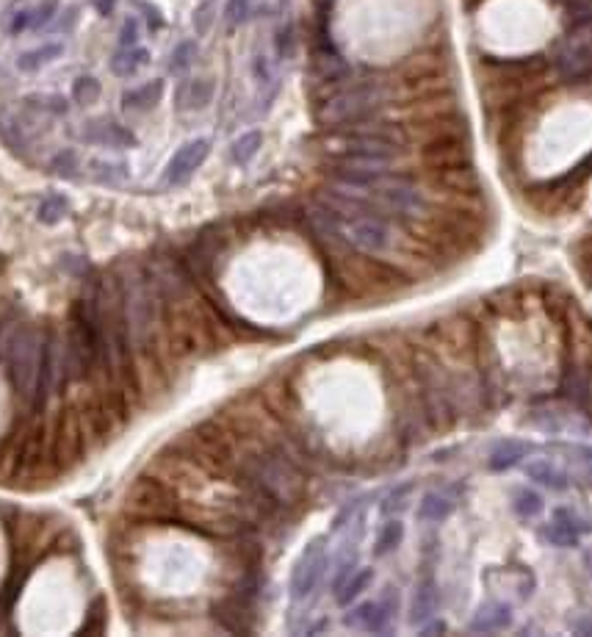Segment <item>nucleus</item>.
<instances>
[{"label":"nucleus","instance_id":"nucleus-45","mask_svg":"<svg viewBox=\"0 0 592 637\" xmlns=\"http://www.w3.org/2000/svg\"><path fill=\"white\" fill-rule=\"evenodd\" d=\"M92 6L97 9V14H103V17H108V14L114 12L117 0H92Z\"/></svg>","mask_w":592,"mask_h":637},{"label":"nucleus","instance_id":"nucleus-11","mask_svg":"<svg viewBox=\"0 0 592 637\" xmlns=\"http://www.w3.org/2000/svg\"><path fill=\"white\" fill-rule=\"evenodd\" d=\"M554 67L562 81L568 84H584L590 78V42H587V25L570 28L565 39L557 45Z\"/></svg>","mask_w":592,"mask_h":637},{"label":"nucleus","instance_id":"nucleus-24","mask_svg":"<svg viewBox=\"0 0 592 637\" xmlns=\"http://www.w3.org/2000/svg\"><path fill=\"white\" fill-rule=\"evenodd\" d=\"M161 97H164V81H161V78H155V81H150V84L125 92V97H122V106L131 111H150L161 103Z\"/></svg>","mask_w":592,"mask_h":637},{"label":"nucleus","instance_id":"nucleus-16","mask_svg":"<svg viewBox=\"0 0 592 637\" xmlns=\"http://www.w3.org/2000/svg\"><path fill=\"white\" fill-rule=\"evenodd\" d=\"M214 618L216 624L233 632V635H249L255 629V610L241 604L236 596H227V599L216 601L214 604Z\"/></svg>","mask_w":592,"mask_h":637},{"label":"nucleus","instance_id":"nucleus-10","mask_svg":"<svg viewBox=\"0 0 592 637\" xmlns=\"http://www.w3.org/2000/svg\"><path fill=\"white\" fill-rule=\"evenodd\" d=\"M424 183L429 189L446 194V200H485V183L474 164L424 169Z\"/></svg>","mask_w":592,"mask_h":637},{"label":"nucleus","instance_id":"nucleus-12","mask_svg":"<svg viewBox=\"0 0 592 637\" xmlns=\"http://www.w3.org/2000/svg\"><path fill=\"white\" fill-rule=\"evenodd\" d=\"M548 73L545 56H526V59H493L485 56L479 61V84H504V81H537Z\"/></svg>","mask_w":592,"mask_h":637},{"label":"nucleus","instance_id":"nucleus-26","mask_svg":"<svg viewBox=\"0 0 592 637\" xmlns=\"http://www.w3.org/2000/svg\"><path fill=\"white\" fill-rule=\"evenodd\" d=\"M150 61V50L139 48V45H133V48H119L117 56L111 59V70L114 75H122V78H128L133 75L139 67H144Z\"/></svg>","mask_w":592,"mask_h":637},{"label":"nucleus","instance_id":"nucleus-31","mask_svg":"<svg viewBox=\"0 0 592 637\" xmlns=\"http://www.w3.org/2000/svg\"><path fill=\"white\" fill-rule=\"evenodd\" d=\"M67 214H70V200L61 197V194H50V197H45V200L39 203V208H36V217H39L42 225H56V222H61Z\"/></svg>","mask_w":592,"mask_h":637},{"label":"nucleus","instance_id":"nucleus-29","mask_svg":"<svg viewBox=\"0 0 592 637\" xmlns=\"http://www.w3.org/2000/svg\"><path fill=\"white\" fill-rule=\"evenodd\" d=\"M526 474H529L534 482H540V485H545V488H551V491H565V488L570 485V480L562 474V471H557L554 466H548V463H543V460L529 463V466H526Z\"/></svg>","mask_w":592,"mask_h":637},{"label":"nucleus","instance_id":"nucleus-37","mask_svg":"<svg viewBox=\"0 0 592 637\" xmlns=\"http://www.w3.org/2000/svg\"><path fill=\"white\" fill-rule=\"evenodd\" d=\"M197 56V45L194 42H180L175 53H172V59H169V70L172 73H186L191 67V61Z\"/></svg>","mask_w":592,"mask_h":637},{"label":"nucleus","instance_id":"nucleus-17","mask_svg":"<svg viewBox=\"0 0 592 637\" xmlns=\"http://www.w3.org/2000/svg\"><path fill=\"white\" fill-rule=\"evenodd\" d=\"M393 613H396V596L391 601V590H388V596L382 601H366L355 613L346 615V626H363L366 632H382Z\"/></svg>","mask_w":592,"mask_h":637},{"label":"nucleus","instance_id":"nucleus-25","mask_svg":"<svg viewBox=\"0 0 592 637\" xmlns=\"http://www.w3.org/2000/svg\"><path fill=\"white\" fill-rule=\"evenodd\" d=\"M532 452V446L523 444V441H504L493 449V455L487 460L490 471H510L512 466H518L523 457Z\"/></svg>","mask_w":592,"mask_h":637},{"label":"nucleus","instance_id":"nucleus-42","mask_svg":"<svg viewBox=\"0 0 592 637\" xmlns=\"http://www.w3.org/2000/svg\"><path fill=\"white\" fill-rule=\"evenodd\" d=\"M92 167H95V181L100 183H117L119 178L128 175L125 167H114V164H103V161H95Z\"/></svg>","mask_w":592,"mask_h":637},{"label":"nucleus","instance_id":"nucleus-21","mask_svg":"<svg viewBox=\"0 0 592 637\" xmlns=\"http://www.w3.org/2000/svg\"><path fill=\"white\" fill-rule=\"evenodd\" d=\"M83 139H86V142H95V145H106V147L136 145V136H133L128 128L117 125V122H89V125H86V131H83Z\"/></svg>","mask_w":592,"mask_h":637},{"label":"nucleus","instance_id":"nucleus-3","mask_svg":"<svg viewBox=\"0 0 592 637\" xmlns=\"http://www.w3.org/2000/svg\"><path fill=\"white\" fill-rule=\"evenodd\" d=\"M42 349H45V330L17 319L0 322V361L9 369V380L17 397L31 410L42 369Z\"/></svg>","mask_w":592,"mask_h":637},{"label":"nucleus","instance_id":"nucleus-44","mask_svg":"<svg viewBox=\"0 0 592 637\" xmlns=\"http://www.w3.org/2000/svg\"><path fill=\"white\" fill-rule=\"evenodd\" d=\"M139 42V23L128 17L125 23H122V31H119V48H133Z\"/></svg>","mask_w":592,"mask_h":637},{"label":"nucleus","instance_id":"nucleus-27","mask_svg":"<svg viewBox=\"0 0 592 637\" xmlns=\"http://www.w3.org/2000/svg\"><path fill=\"white\" fill-rule=\"evenodd\" d=\"M451 513H454V502H451L449 496H443V493H427L424 502L418 505V513H415V516L421 518V521L440 524V521H446Z\"/></svg>","mask_w":592,"mask_h":637},{"label":"nucleus","instance_id":"nucleus-20","mask_svg":"<svg viewBox=\"0 0 592 637\" xmlns=\"http://www.w3.org/2000/svg\"><path fill=\"white\" fill-rule=\"evenodd\" d=\"M559 394L568 399L573 408H579L581 413L587 410V399H590V383H587V372L570 361L562 369V380H559Z\"/></svg>","mask_w":592,"mask_h":637},{"label":"nucleus","instance_id":"nucleus-41","mask_svg":"<svg viewBox=\"0 0 592 637\" xmlns=\"http://www.w3.org/2000/svg\"><path fill=\"white\" fill-rule=\"evenodd\" d=\"M103 610H106L103 599L92 604V610H89V621L81 626V635H89V632H103V629H106V618H103Z\"/></svg>","mask_w":592,"mask_h":637},{"label":"nucleus","instance_id":"nucleus-14","mask_svg":"<svg viewBox=\"0 0 592 637\" xmlns=\"http://www.w3.org/2000/svg\"><path fill=\"white\" fill-rule=\"evenodd\" d=\"M208 153H211V142L208 139H194L189 145H183L175 156L169 158L164 175H161V183L164 186H183L205 164Z\"/></svg>","mask_w":592,"mask_h":637},{"label":"nucleus","instance_id":"nucleus-8","mask_svg":"<svg viewBox=\"0 0 592 637\" xmlns=\"http://www.w3.org/2000/svg\"><path fill=\"white\" fill-rule=\"evenodd\" d=\"M338 230L346 247L357 253L382 255L396 247V230L391 219L374 217V214H357V217H338Z\"/></svg>","mask_w":592,"mask_h":637},{"label":"nucleus","instance_id":"nucleus-40","mask_svg":"<svg viewBox=\"0 0 592 637\" xmlns=\"http://www.w3.org/2000/svg\"><path fill=\"white\" fill-rule=\"evenodd\" d=\"M249 17H252V0H227V9H225V20L227 25H241L247 23Z\"/></svg>","mask_w":592,"mask_h":637},{"label":"nucleus","instance_id":"nucleus-6","mask_svg":"<svg viewBox=\"0 0 592 637\" xmlns=\"http://www.w3.org/2000/svg\"><path fill=\"white\" fill-rule=\"evenodd\" d=\"M48 438H50V460H53V469L67 474L72 471L83 457L89 455L86 449V441H83V430L81 421H78V410L70 402H64L61 410L56 413V421L53 427H48Z\"/></svg>","mask_w":592,"mask_h":637},{"label":"nucleus","instance_id":"nucleus-35","mask_svg":"<svg viewBox=\"0 0 592 637\" xmlns=\"http://www.w3.org/2000/svg\"><path fill=\"white\" fill-rule=\"evenodd\" d=\"M371 579H374V571H371V568H363V571H357L355 577L349 579V582H346L344 588H341V593H338V604H349V601H355L357 596H360V593H363V590L368 588V585H371Z\"/></svg>","mask_w":592,"mask_h":637},{"label":"nucleus","instance_id":"nucleus-23","mask_svg":"<svg viewBox=\"0 0 592 637\" xmlns=\"http://www.w3.org/2000/svg\"><path fill=\"white\" fill-rule=\"evenodd\" d=\"M214 97V81L208 78H197V81H186L178 89V109L180 111H197L205 109Z\"/></svg>","mask_w":592,"mask_h":637},{"label":"nucleus","instance_id":"nucleus-1","mask_svg":"<svg viewBox=\"0 0 592 637\" xmlns=\"http://www.w3.org/2000/svg\"><path fill=\"white\" fill-rule=\"evenodd\" d=\"M327 272H330L332 286H341L349 294H363V297H385V294H399L413 286V277L404 275L399 266L382 261L377 255L357 253L349 247V253H335V258H327Z\"/></svg>","mask_w":592,"mask_h":637},{"label":"nucleus","instance_id":"nucleus-43","mask_svg":"<svg viewBox=\"0 0 592 637\" xmlns=\"http://www.w3.org/2000/svg\"><path fill=\"white\" fill-rule=\"evenodd\" d=\"M136 6H139V12H142V17L147 20V28H150V31H161V28H164V17H161V12L155 9L153 3L136 0Z\"/></svg>","mask_w":592,"mask_h":637},{"label":"nucleus","instance_id":"nucleus-46","mask_svg":"<svg viewBox=\"0 0 592 637\" xmlns=\"http://www.w3.org/2000/svg\"><path fill=\"white\" fill-rule=\"evenodd\" d=\"M465 3H468V9H476V6H479L482 0H465Z\"/></svg>","mask_w":592,"mask_h":637},{"label":"nucleus","instance_id":"nucleus-38","mask_svg":"<svg viewBox=\"0 0 592 637\" xmlns=\"http://www.w3.org/2000/svg\"><path fill=\"white\" fill-rule=\"evenodd\" d=\"M515 510H518V516L523 518L540 516V513H543V499L534 491H521L515 496Z\"/></svg>","mask_w":592,"mask_h":637},{"label":"nucleus","instance_id":"nucleus-5","mask_svg":"<svg viewBox=\"0 0 592 637\" xmlns=\"http://www.w3.org/2000/svg\"><path fill=\"white\" fill-rule=\"evenodd\" d=\"M125 513L136 521L147 524H180L183 521V507H180L178 493L172 485H166L161 477L142 474L136 477L125 496Z\"/></svg>","mask_w":592,"mask_h":637},{"label":"nucleus","instance_id":"nucleus-34","mask_svg":"<svg viewBox=\"0 0 592 637\" xmlns=\"http://www.w3.org/2000/svg\"><path fill=\"white\" fill-rule=\"evenodd\" d=\"M72 97H75L78 106H92V103H97V97H100V81L92 78V75H81L72 84Z\"/></svg>","mask_w":592,"mask_h":637},{"label":"nucleus","instance_id":"nucleus-4","mask_svg":"<svg viewBox=\"0 0 592 637\" xmlns=\"http://www.w3.org/2000/svg\"><path fill=\"white\" fill-rule=\"evenodd\" d=\"M413 377L418 385V399H421V410L424 419L438 430L446 433L454 427L460 405H457V385L449 374L440 369V363L427 355L424 349H415L413 355Z\"/></svg>","mask_w":592,"mask_h":637},{"label":"nucleus","instance_id":"nucleus-28","mask_svg":"<svg viewBox=\"0 0 592 637\" xmlns=\"http://www.w3.org/2000/svg\"><path fill=\"white\" fill-rule=\"evenodd\" d=\"M0 142L17 156H25V133L17 117L9 111H0Z\"/></svg>","mask_w":592,"mask_h":637},{"label":"nucleus","instance_id":"nucleus-22","mask_svg":"<svg viewBox=\"0 0 592 637\" xmlns=\"http://www.w3.org/2000/svg\"><path fill=\"white\" fill-rule=\"evenodd\" d=\"M512 624V610L510 604H498V601H490V604H482L476 610L474 621H471V632L476 635H490V632H501Z\"/></svg>","mask_w":592,"mask_h":637},{"label":"nucleus","instance_id":"nucleus-39","mask_svg":"<svg viewBox=\"0 0 592 637\" xmlns=\"http://www.w3.org/2000/svg\"><path fill=\"white\" fill-rule=\"evenodd\" d=\"M56 0H45L42 6H36V9H28V28L31 31H39V28H45V25L53 20V14H56Z\"/></svg>","mask_w":592,"mask_h":637},{"label":"nucleus","instance_id":"nucleus-32","mask_svg":"<svg viewBox=\"0 0 592 637\" xmlns=\"http://www.w3.org/2000/svg\"><path fill=\"white\" fill-rule=\"evenodd\" d=\"M61 53H64V48H61V45H42V48L23 53V56L17 59V67H20V70H25V73H34V70L45 67V64H50L53 59H59Z\"/></svg>","mask_w":592,"mask_h":637},{"label":"nucleus","instance_id":"nucleus-36","mask_svg":"<svg viewBox=\"0 0 592 637\" xmlns=\"http://www.w3.org/2000/svg\"><path fill=\"white\" fill-rule=\"evenodd\" d=\"M50 169L59 175V178H75L78 175V169H81V161L75 156V150H61L53 156V164Z\"/></svg>","mask_w":592,"mask_h":637},{"label":"nucleus","instance_id":"nucleus-30","mask_svg":"<svg viewBox=\"0 0 592 637\" xmlns=\"http://www.w3.org/2000/svg\"><path fill=\"white\" fill-rule=\"evenodd\" d=\"M263 145V133L261 131H249L244 133L241 139H236L233 142V147H230V158H233V164H249L252 158L258 156V150H261Z\"/></svg>","mask_w":592,"mask_h":637},{"label":"nucleus","instance_id":"nucleus-7","mask_svg":"<svg viewBox=\"0 0 592 637\" xmlns=\"http://www.w3.org/2000/svg\"><path fill=\"white\" fill-rule=\"evenodd\" d=\"M590 175V158H581L579 167H573L568 175L554 178V181H540L526 189L529 203L537 211H565L576 208L584 197V183Z\"/></svg>","mask_w":592,"mask_h":637},{"label":"nucleus","instance_id":"nucleus-9","mask_svg":"<svg viewBox=\"0 0 592 637\" xmlns=\"http://www.w3.org/2000/svg\"><path fill=\"white\" fill-rule=\"evenodd\" d=\"M404 142L407 145H429L438 139H454V136H471V120L462 109L443 111V114H432L424 120L402 122Z\"/></svg>","mask_w":592,"mask_h":637},{"label":"nucleus","instance_id":"nucleus-13","mask_svg":"<svg viewBox=\"0 0 592 637\" xmlns=\"http://www.w3.org/2000/svg\"><path fill=\"white\" fill-rule=\"evenodd\" d=\"M415 150H418V164H421V169L474 164V142H471V136L438 139V142H429V145L415 147Z\"/></svg>","mask_w":592,"mask_h":637},{"label":"nucleus","instance_id":"nucleus-15","mask_svg":"<svg viewBox=\"0 0 592 637\" xmlns=\"http://www.w3.org/2000/svg\"><path fill=\"white\" fill-rule=\"evenodd\" d=\"M321 538L310 543L308 549L302 552L299 563L294 568V577H291V596L294 599H302L313 593V588L319 585L321 574H324V565H327V554H324V546H321Z\"/></svg>","mask_w":592,"mask_h":637},{"label":"nucleus","instance_id":"nucleus-18","mask_svg":"<svg viewBox=\"0 0 592 637\" xmlns=\"http://www.w3.org/2000/svg\"><path fill=\"white\" fill-rule=\"evenodd\" d=\"M581 532H584V524L576 518V513H570V510H557L554 521H551L540 535H543V541L557 546V549H573V546H579Z\"/></svg>","mask_w":592,"mask_h":637},{"label":"nucleus","instance_id":"nucleus-33","mask_svg":"<svg viewBox=\"0 0 592 637\" xmlns=\"http://www.w3.org/2000/svg\"><path fill=\"white\" fill-rule=\"evenodd\" d=\"M402 538H404L402 524H399V521H388V524H385V529L379 532L377 546H374V554H377V557H385V554L393 552V549L402 543Z\"/></svg>","mask_w":592,"mask_h":637},{"label":"nucleus","instance_id":"nucleus-19","mask_svg":"<svg viewBox=\"0 0 592 637\" xmlns=\"http://www.w3.org/2000/svg\"><path fill=\"white\" fill-rule=\"evenodd\" d=\"M438 582L424 574L421 582L415 585V596H413V604H410V624H418L424 626L432 618V615L438 613Z\"/></svg>","mask_w":592,"mask_h":637},{"label":"nucleus","instance_id":"nucleus-2","mask_svg":"<svg viewBox=\"0 0 592 637\" xmlns=\"http://www.w3.org/2000/svg\"><path fill=\"white\" fill-rule=\"evenodd\" d=\"M393 86L391 81H382L379 75L374 78H360V81H344L338 89H332L327 97L316 100V122L324 128H338L349 122L368 120L391 106Z\"/></svg>","mask_w":592,"mask_h":637}]
</instances>
